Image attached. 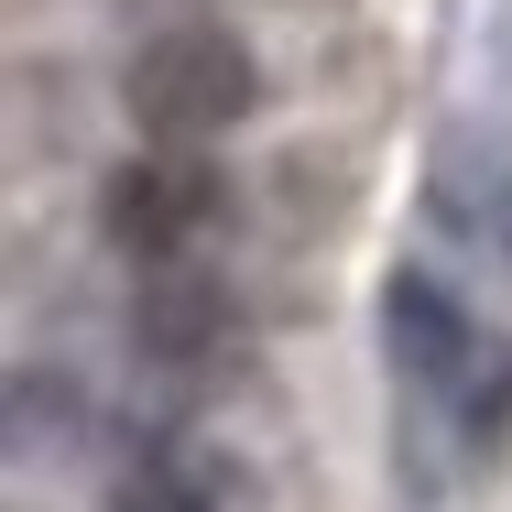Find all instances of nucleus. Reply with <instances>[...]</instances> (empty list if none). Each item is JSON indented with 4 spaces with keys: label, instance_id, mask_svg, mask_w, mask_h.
Returning a JSON list of instances; mask_svg holds the SVG:
<instances>
[{
    "label": "nucleus",
    "instance_id": "1",
    "mask_svg": "<svg viewBox=\"0 0 512 512\" xmlns=\"http://www.w3.org/2000/svg\"><path fill=\"white\" fill-rule=\"evenodd\" d=\"M240 109H251V55H240V33L186 22V33H153V44H142V66H131V120H142L164 153L218 142Z\"/></svg>",
    "mask_w": 512,
    "mask_h": 512
},
{
    "label": "nucleus",
    "instance_id": "2",
    "mask_svg": "<svg viewBox=\"0 0 512 512\" xmlns=\"http://www.w3.org/2000/svg\"><path fill=\"white\" fill-rule=\"evenodd\" d=\"M207 229H218V175L197 153H142V164L109 175V240L120 251H142V262L175 273V251H197Z\"/></svg>",
    "mask_w": 512,
    "mask_h": 512
},
{
    "label": "nucleus",
    "instance_id": "3",
    "mask_svg": "<svg viewBox=\"0 0 512 512\" xmlns=\"http://www.w3.org/2000/svg\"><path fill=\"white\" fill-rule=\"evenodd\" d=\"M142 349H153V360H175V371L229 360V295H218L207 273H164V284L142 295Z\"/></svg>",
    "mask_w": 512,
    "mask_h": 512
},
{
    "label": "nucleus",
    "instance_id": "4",
    "mask_svg": "<svg viewBox=\"0 0 512 512\" xmlns=\"http://www.w3.org/2000/svg\"><path fill=\"white\" fill-rule=\"evenodd\" d=\"M393 349H404L414 382H458V360H480L469 349V316L447 295H425V284H393Z\"/></svg>",
    "mask_w": 512,
    "mask_h": 512
},
{
    "label": "nucleus",
    "instance_id": "5",
    "mask_svg": "<svg viewBox=\"0 0 512 512\" xmlns=\"http://www.w3.org/2000/svg\"><path fill=\"white\" fill-rule=\"evenodd\" d=\"M109 512H207V469L186 458V447H142V458L120 469Z\"/></svg>",
    "mask_w": 512,
    "mask_h": 512
}]
</instances>
